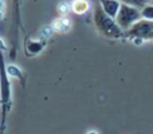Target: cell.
Returning <instances> with one entry per match:
<instances>
[{
	"label": "cell",
	"mask_w": 153,
	"mask_h": 134,
	"mask_svg": "<svg viewBox=\"0 0 153 134\" xmlns=\"http://www.w3.org/2000/svg\"><path fill=\"white\" fill-rule=\"evenodd\" d=\"M93 20H94L95 28L98 30L101 35L109 39H125V31L118 26L116 19L111 18L110 15L103 11L101 4L95 3L94 5V12H93Z\"/></svg>",
	"instance_id": "6da1fadb"
},
{
	"label": "cell",
	"mask_w": 153,
	"mask_h": 134,
	"mask_svg": "<svg viewBox=\"0 0 153 134\" xmlns=\"http://www.w3.org/2000/svg\"><path fill=\"white\" fill-rule=\"evenodd\" d=\"M141 19V10L137 7H133V5L125 4V3H121V7H120V11L116 16V21L118 23V26L121 27L124 31L129 30L133 24L137 20Z\"/></svg>",
	"instance_id": "7a4b0ae2"
},
{
	"label": "cell",
	"mask_w": 153,
	"mask_h": 134,
	"mask_svg": "<svg viewBox=\"0 0 153 134\" xmlns=\"http://www.w3.org/2000/svg\"><path fill=\"white\" fill-rule=\"evenodd\" d=\"M141 38L144 40H153V20L141 18L129 30L125 31V39L130 38Z\"/></svg>",
	"instance_id": "3957f363"
},
{
	"label": "cell",
	"mask_w": 153,
	"mask_h": 134,
	"mask_svg": "<svg viewBox=\"0 0 153 134\" xmlns=\"http://www.w3.org/2000/svg\"><path fill=\"white\" fill-rule=\"evenodd\" d=\"M7 68L4 67V59L0 51V93H1V105H3V119H5V114L10 110L11 103V86L8 81Z\"/></svg>",
	"instance_id": "277c9868"
},
{
	"label": "cell",
	"mask_w": 153,
	"mask_h": 134,
	"mask_svg": "<svg viewBox=\"0 0 153 134\" xmlns=\"http://www.w3.org/2000/svg\"><path fill=\"white\" fill-rule=\"evenodd\" d=\"M98 3L101 4V7L103 8V11L108 15L116 19L117 13L120 11V7H121V0H98Z\"/></svg>",
	"instance_id": "5b68a950"
},
{
	"label": "cell",
	"mask_w": 153,
	"mask_h": 134,
	"mask_svg": "<svg viewBox=\"0 0 153 134\" xmlns=\"http://www.w3.org/2000/svg\"><path fill=\"white\" fill-rule=\"evenodd\" d=\"M54 28V31H58V32H67L70 28H71V21L69 20L67 18L62 16V18H58L54 20V23L51 24Z\"/></svg>",
	"instance_id": "8992f818"
},
{
	"label": "cell",
	"mask_w": 153,
	"mask_h": 134,
	"mask_svg": "<svg viewBox=\"0 0 153 134\" xmlns=\"http://www.w3.org/2000/svg\"><path fill=\"white\" fill-rule=\"evenodd\" d=\"M45 46H46V40H42V42H27L26 51L28 55H36L45 48Z\"/></svg>",
	"instance_id": "52a82bcc"
},
{
	"label": "cell",
	"mask_w": 153,
	"mask_h": 134,
	"mask_svg": "<svg viewBox=\"0 0 153 134\" xmlns=\"http://www.w3.org/2000/svg\"><path fill=\"white\" fill-rule=\"evenodd\" d=\"M71 5H73V11L75 13H78V15H82V13L87 12V10H89V1L87 0H74L71 3Z\"/></svg>",
	"instance_id": "ba28073f"
},
{
	"label": "cell",
	"mask_w": 153,
	"mask_h": 134,
	"mask_svg": "<svg viewBox=\"0 0 153 134\" xmlns=\"http://www.w3.org/2000/svg\"><path fill=\"white\" fill-rule=\"evenodd\" d=\"M141 18L153 20V3H148L141 8Z\"/></svg>",
	"instance_id": "9c48e42d"
},
{
	"label": "cell",
	"mask_w": 153,
	"mask_h": 134,
	"mask_svg": "<svg viewBox=\"0 0 153 134\" xmlns=\"http://www.w3.org/2000/svg\"><path fill=\"white\" fill-rule=\"evenodd\" d=\"M70 11H73L71 3L66 1V0H63V1H61V3L58 4V12L61 13V16H66L67 13L70 12Z\"/></svg>",
	"instance_id": "30bf717a"
},
{
	"label": "cell",
	"mask_w": 153,
	"mask_h": 134,
	"mask_svg": "<svg viewBox=\"0 0 153 134\" xmlns=\"http://www.w3.org/2000/svg\"><path fill=\"white\" fill-rule=\"evenodd\" d=\"M5 68H7V74H8V75L13 76V78H18V79H23V73H22V71L19 70L16 66H8Z\"/></svg>",
	"instance_id": "8fae6325"
},
{
	"label": "cell",
	"mask_w": 153,
	"mask_h": 134,
	"mask_svg": "<svg viewBox=\"0 0 153 134\" xmlns=\"http://www.w3.org/2000/svg\"><path fill=\"white\" fill-rule=\"evenodd\" d=\"M151 1V0H121V3H125V4H129V5H133V7H137V8H143L145 4H148V3Z\"/></svg>",
	"instance_id": "7c38bea8"
},
{
	"label": "cell",
	"mask_w": 153,
	"mask_h": 134,
	"mask_svg": "<svg viewBox=\"0 0 153 134\" xmlns=\"http://www.w3.org/2000/svg\"><path fill=\"white\" fill-rule=\"evenodd\" d=\"M5 50H7V46H5L4 40H3L1 38H0V51L3 53V51H5Z\"/></svg>",
	"instance_id": "4fadbf2b"
},
{
	"label": "cell",
	"mask_w": 153,
	"mask_h": 134,
	"mask_svg": "<svg viewBox=\"0 0 153 134\" xmlns=\"http://www.w3.org/2000/svg\"><path fill=\"white\" fill-rule=\"evenodd\" d=\"M0 11H5V0H0Z\"/></svg>",
	"instance_id": "5bb4252c"
},
{
	"label": "cell",
	"mask_w": 153,
	"mask_h": 134,
	"mask_svg": "<svg viewBox=\"0 0 153 134\" xmlns=\"http://www.w3.org/2000/svg\"><path fill=\"white\" fill-rule=\"evenodd\" d=\"M151 3H153V0H151Z\"/></svg>",
	"instance_id": "9a60e30c"
}]
</instances>
